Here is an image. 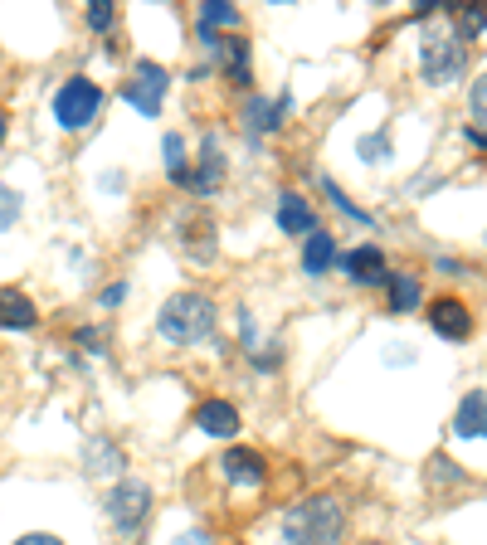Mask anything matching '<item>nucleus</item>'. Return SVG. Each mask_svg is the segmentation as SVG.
<instances>
[{
  "instance_id": "nucleus-8",
  "label": "nucleus",
  "mask_w": 487,
  "mask_h": 545,
  "mask_svg": "<svg viewBox=\"0 0 487 545\" xmlns=\"http://www.w3.org/2000/svg\"><path fill=\"white\" fill-rule=\"evenodd\" d=\"M176 239H181V254L195 258V263H210L215 258V224L205 210H186L181 224H176Z\"/></svg>"
},
{
  "instance_id": "nucleus-29",
  "label": "nucleus",
  "mask_w": 487,
  "mask_h": 545,
  "mask_svg": "<svg viewBox=\"0 0 487 545\" xmlns=\"http://www.w3.org/2000/svg\"><path fill=\"white\" fill-rule=\"evenodd\" d=\"M127 302V283H113V288H103V307H122Z\"/></svg>"
},
{
  "instance_id": "nucleus-2",
  "label": "nucleus",
  "mask_w": 487,
  "mask_h": 545,
  "mask_svg": "<svg viewBox=\"0 0 487 545\" xmlns=\"http://www.w3.org/2000/svg\"><path fill=\"white\" fill-rule=\"evenodd\" d=\"M283 536H288V545H337L346 536V502L332 492L302 497L283 516Z\"/></svg>"
},
{
  "instance_id": "nucleus-23",
  "label": "nucleus",
  "mask_w": 487,
  "mask_h": 545,
  "mask_svg": "<svg viewBox=\"0 0 487 545\" xmlns=\"http://www.w3.org/2000/svg\"><path fill=\"white\" fill-rule=\"evenodd\" d=\"M88 458H93V473H122V453H117L113 443H93V453H88Z\"/></svg>"
},
{
  "instance_id": "nucleus-13",
  "label": "nucleus",
  "mask_w": 487,
  "mask_h": 545,
  "mask_svg": "<svg viewBox=\"0 0 487 545\" xmlns=\"http://www.w3.org/2000/svg\"><path fill=\"white\" fill-rule=\"evenodd\" d=\"M278 229L283 234H312L317 229V215H312V200H302V195H293V190H283L278 195Z\"/></svg>"
},
{
  "instance_id": "nucleus-16",
  "label": "nucleus",
  "mask_w": 487,
  "mask_h": 545,
  "mask_svg": "<svg viewBox=\"0 0 487 545\" xmlns=\"http://www.w3.org/2000/svg\"><path fill=\"white\" fill-rule=\"evenodd\" d=\"M453 434H458V438H473V443L487 434V400H483V390H468V400L458 404Z\"/></svg>"
},
{
  "instance_id": "nucleus-18",
  "label": "nucleus",
  "mask_w": 487,
  "mask_h": 545,
  "mask_svg": "<svg viewBox=\"0 0 487 545\" xmlns=\"http://www.w3.org/2000/svg\"><path fill=\"white\" fill-rule=\"evenodd\" d=\"M215 30H239V10L225 0H205L200 5V39H215Z\"/></svg>"
},
{
  "instance_id": "nucleus-20",
  "label": "nucleus",
  "mask_w": 487,
  "mask_h": 545,
  "mask_svg": "<svg viewBox=\"0 0 487 545\" xmlns=\"http://www.w3.org/2000/svg\"><path fill=\"white\" fill-rule=\"evenodd\" d=\"M225 73L234 78V88H249L254 78H249V44L244 39H225Z\"/></svg>"
},
{
  "instance_id": "nucleus-30",
  "label": "nucleus",
  "mask_w": 487,
  "mask_h": 545,
  "mask_svg": "<svg viewBox=\"0 0 487 545\" xmlns=\"http://www.w3.org/2000/svg\"><path fill=\"white\" fill-rule=\"evenodd\" d=\"M171 545H215V541H210V531H181Z\"/></svg>"
},
{
  "instance_id": "nucleus-27",
  "label": "nucleus",
  "mask_w": 487,
  "mask_h": 545,
  "mask_svg": "<svg viewBox=\"0 0 487 545\" xmlns=\"http://www.w3.org/2000/svg\"><path fill=\"white\" fill-rule=\"evenodd\" d=\"M483 117H487V83L473 78V122H483Z\"/></svg>"
},
{
  "instance_id": "nucleus-25",
  "label": "nucleus",
  "mask_w": 487,
  "mask_h": 545,
  "mask_svg": "<svg viewBox=\"0 0 487 545\" xmlns=\"http://www.w3.org/2000/svg\"><path fill=\"white\" fill-rule=\"evenodd\" d=\"M322 190H327V195H332V205H337L341 215H351V219H356V224H371V215H366V210H361V205H351V200H346V190H341L337 181H322Z\"/></svg>"
},
{
  "instance_id": "nucleus-11",
  "label": "nucleus",
  "mask_w": 487,
  "mask_h": 545,
  "mask_svg": "<svg viewBox=\"0 0 487 545\" xmlns=\"http://www.w3.org/2000/svg\"><path fill=\"white\" fill-rule=\"evenodd\" d=\"M341 273L351 278V283H361V288H371V283H385V254L375 249V244H361V249H351V254L341 258Z\"/></svg>"
},
{
  "instance_id": "nucleus-12",
  "label": "nucleus",
  "mask_w": 487,
  "mask_h": 545,
  "mask_svg": "<svg viewBox=\"0 0 487 545\" xmlns=\"http://www.w3.org/2000/svg\"><path fill=\"white\" fill-rule=\"evenodd\" d=\"M195 424H200V434L210 438H234L239 434V409L229 400H205L195 409Z\"/></svg>"
},
{
  "instance_id": "nucleus-5",
  "label": "nucleus",
  "mask_w": 487,
  "mask_h": 545,
  "mask_svg": "<svg viewBox=\"0 0 487 545\" xmlns=\"http://www.w3.org/2000/svg\"><path fill=\"white\" fill-rule=\"evenodd\" d=\"M166 88H171V73L161 69L156 59H142L132 69V83H122V103H132L142 117H156L161 103H166Z\"/></svg>"
},
{
  "instance_id": "nucleus-28",
  "label": "nucleus",
  "mask_w": 487,
  "mask_h": 545,
  "mask_svg": "<svg viewBox=\"0 0 487 545\" xmlns=\"http://www.w3.org/2000/svg\"><path fill=\"white\" fill-rule=\"evenodd\" d=\"M15 545H69V541H59V536H49V531H30V536H20Z\"/></svg>"
},
{
  "instance_id": "nucleus-19",
  "label": "nucleus",
  "mask_w": 487,
  "mask_h": 545,
  "mask_svg": "<svg viewBox=\"0 0 487 545\" xmlns=\"http://www.w3.org/2000/svg\"><path fill=\"white\" fill-rule=\"evenodd\" d=\"M283 108H288V98L283 103H268V98H254L249 108H244V122H249V132H278V122H283Z\"/></svg>"
},
{
  "instance_id": "nucleus-21",
  "label": "nucleus",
  "mask_w": 487,
  "mask_h": 545,
  "mask_svg": "<svg viewBox=\"0 0 487 545\" xmlns=\"http://www.w3.org/2000/svg\"><path fill=\"white\" fill-rule=\"evenodd\" d=\"M166 171H171V181L186 185V137H166Z\"/></svg>"
},
{
  "instance_id": "nucleus-6",
  "label": "nucleus",
  "mask_w": 487,
  "mask_h": 545,
  "mask_svg": "<svg viewBox=\"0 0 487 545\" xmlns=\"http://www.w3.org/2000/svg\"><path fill=\"white\" fill-rule=\"evenodd\" d=\"M147 511H151V487L147 482H117L113 492H108V521H113L122 536L142 531Z\"/></svg>"
},
{
  "instance_id": "nucleus-26",
  "label": "nucleus",
  "mask_w": 487,
  "mask_h": 545,
  "mask_svg": "<svg viewBox=\"0 0 487 545\" xmlns=\"http://www.w3.org/2000/svg\"><path fill=\"white\" fill-rule=\"evenodd\" d=\"M113 15H117V10L108 5V0H93V10H88V25L103 35V30H113Z\"/></svg>"
},
{
  "instance_id": "nucleus-4",
  "label": "nucleus",
  "mask_w": 487,
  "mask_h": 545,
  "mask_svg": "<svg viewBox=\"0 0 487 545\" xmlns=\"http://www.w3.org/2000/svg\"><path fill=\"white\" fill-rule=\"evenodd\" d=\"M98 108H103V88L93 83V78H69L59 93H54V122L64 127V132H83L93 117H98Z\"/></svg>"
},
{
  "instance_id": "nucleus-31",
  "label": "nucleus",
  "mask_w": 487,
  "mask_h": 545,
  "mask_svg": "<svg viewBox=\"0 0 487 545\" xmlns=\"http://www.w3.org/2000/svg\"><path fill=\"white\" fill-rule=\"evenodd\" d=\"M78 341L93 346V351H103V331H78Z\"/></svg>"
},
{
  "instance_id": "nucleus-15",
  "label": "nucleus",
  "mask_w": 487,
  "mask_h": 545,
  "mask_svg": "<svg viewBox=\"0 0 487 545\" xmlns=\"http://www.w3.org/2000/svg\"><path fill=\"white\" fill-rule=\"evenodd\" d=\"M35 322H39V312H35V302H30L25 292L0 288V327L5 331H30Z\"/></svg>"
},
{
  "instance_id": "nucleus-24",
  "label": "nucleus",
  "mask_w": 487,
  "mask_h": 545,
  "mask_svg": "<svg viewBox=\"0 0 487 545\" xmlns=\"http://www.w3.org/2000/svg\"><path fill=\"white\" fill-rule=\"evenodd\" d=\"M15 224H20V190L0 185V234H5V229H15Z\"/></svg>"
},
{
  "instance_id": "nucleus-14",
  "label": "nucleus",
  "mask_w": 487,
  "mask_h": 545,
  "mask_svg": "<svg viewBox=\"0 0 487 545\" xmlns=\"http://www.w3.org/2000/svg\"><path fill=\"white\" fill-rule=\"evenodd\" d=\"M385 302H390L395 317H405V312H414L424 302V283L414 273H385Z\"/></svg>"
},
{
  "instance_id": "nucleus-9",
  "label": "nucleus",
  "mask_w": 487,
  "mask_h": 545,
  "mask_svg": "<svg viewBox=\"0 0 487 545\" xmlns=\"http://www.w3.org/2000/svg\"><path fill=\"white\" fill-rule=\"evenodd\" d=\"M225 181V151H220V137H205L200 142V171L186 176V190L195 200H205V195H215Z\"/></svg>"
},
{
  "instance_id": "nucleus-32",
  "label": "nucleus",
  "mask_w": 487,
  "mask_h": 545,
  "mask_svg": "<svg viewBox=\"0 0 487 545\" xmlns=\"http://www.w3.org/2000/svg\"><path fill=\"white\" fill-rule=\"evenodd\" d=\"M5 137H10V117L0 112V142H5Z\"/></svg>"
},
{
  "instance_id": "nucleus-10",
  "label": "nucleus",
  "mask_w": 487,
  "mask_h": 545,
  "mask_svg": "<svg viewBox=\"0 0 487 545\" xmlns=\"http://www.w3.org/2000/svg\"><path fill=\"white\" fill-rule=\"evenodd\" d=\"M220 473H225L234 487H259L263 477H268V463H263L254 448H239V443H234L225 458H220Z\"/></svg>"
},
{
  "instance_id": "nucleus-7",
  "label": "nucleus",
  "mask_w": 487,
  "mask_h": 545,
  "mask_svg": "<svg viewBox=\"0 0 487 545\" xmlns=\"http://www.w3.org/2000/svg\"><path fill=\"white\" fill-rule=\"evenodd\" d=\"M429 327L439 331L444 341H468L478 331V317H473V307L463 297H434L429 302Z\"/></svg>"
},
{
  "instance_id": "nucleus-3",
  "label": "nucleus",
  "mask_w": 487,
  "mask_h": 545,
  "mask_svg": "<svg viewBox=\"0 0 487 545\" xmlns=\"http://www.w3.org/2000/svg\"><path fill=\"white\" fill-rule=\"evenodd\" d=\"M419 59H424V78H429L434 88L458 83L463 69H468V49L453 39V30H429L424 44H419Z\"/></svg>"
},
{
  "instance_id": "nucleus-1",
  "label": "nucleus",
  "mask_w": 487,
  "mask_h": 545,
  "mask_svg": "<svg viewBox=\"0 0 487 545\" xmlns=\"http://www.w3.org/2000/svg\"><path fill=\"white\" fill-rule=\"evenodd\" d=\"M215 322H220L215 302L195 288L171 292V297L161 302V312H156V331H161L171 346H200V341H210V336H215Z\"/></svg>"
},
{
  "instance_id": "nucleus-17",
  "label": "nucleus",
  "mask_w": 487,
  "mask_h": 545,
  "mask_svg": "<svg viewBox=\"0 0 487 545\" xmlns=\"http://www.w3.org/2000/svg\"><path fill=\"white\" fill-rule=\"evenodd\" d=\"M332 263H337V239H332V234H322V229H312V234H307V244H302V268H307L312 278H322Z\"/></svg>"
},
{
  "instance_id": "nucleus-22",
  "label": "nucleus",
  "mask_w": 487,
  "mask_h": 545,
  "mask_svg": "<svg viewBox=\"0 0 487 545\" xmlns=\"http://www.w3.org/2000/svg\"><path fill=\"white\" fill-rule=\"evenodd\" d=\"M356 151H361V161L380 166V161H390V151H395V146H390V132H371V137H361Z\"/></svg>"
}]
</instances>
